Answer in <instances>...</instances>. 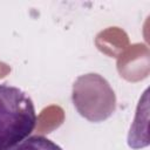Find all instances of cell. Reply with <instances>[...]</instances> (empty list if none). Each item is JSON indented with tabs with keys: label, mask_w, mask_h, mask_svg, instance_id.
I'll use <instances>...</instances> for the list:
<instances>
[{
	"label": "cell",
	"mask_w": 150,
	"mask_h": 150,
	"mask_svg": "<svg viewBox=\"0 0 150 150\" xmlns=\"http://www.w3.org/2000/svg\"><path fill=\"white\" fill-rule=\"evenodd\" d=\"M36 121L32 98L18 87L0 84V150H12L26 139Z\"/></svg>",
	"instance_id": "1"
},
{
	"label": "cell",
	"mask_w": 150,
	"mask_h": 150,
	"mask_svg": "<svg viewBox=\"0 0 150 150\" xmlns=\"http://www.w3.org/2000/svg\"><path fill=\"white\" fill-rule=\"evenodd\" d=\"M71 101L77 112L89 122H102L116 109V96L109 82L100 74L79 76L71 90Z\"/></svg>",
	"instance_id": "2"
},
{
	"label": "cell",
	"mask_w": 150,
	"mask_h": 150,
	"mask_svg": "<svg viewBox=\"0 0 150 150\" xmlns=\"http://www.w3.org/2000/svg\"><path fill=\"white\" fill-rule=\"evenodd\" d=\"M12 150H63V149L45 136L34 135L23 139Z\"/></svg>",
	"instance_id": "3"
}]
</instances>
